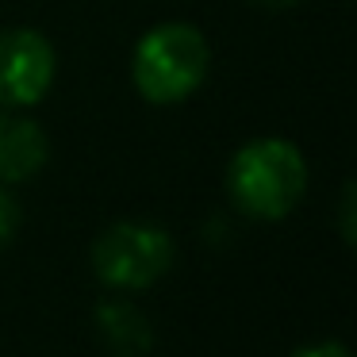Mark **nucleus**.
I'll list each match as a JSON object with an SVG mask.
<instances>
[{
	"instance_id": "obj_1",
	"label": "nucleus",
	"mask_w": 357,
	"mask_h": 357,
	"mask_svg": "<svg viewBox=\"0 0 357 357\" xmlns=\"http://www.w3.org/2000/svg\"><path fill=\"white\" fill-rule=\"evenodd\" d=\"M307 158L296 142L280 135L242 142L227 162V196L246 219L277 223L292 215L307 192Z\"/></svg>"
},
{
	"instance_id": "obj_2",
	"label": "nucleus",
	"mask_w": 357,
	"mask_h": 357,
	"mask_svg": "<svg viewBox=\"0 0 357 357\" xmlns=\"http://www.w3.org/2000/svg\"><path fill=\"white\" fill-rule=\"evenodd\" d=\"M211 47L208 35L185 20H165L150 27L131 50V85L142 100L169 108L181 104L208 81Z\"/></svg>"
},
{
	"instance_id": "obj_3",
	"label": "nucleus",
	"mask_w": 357,
	"mask_h": 357,
	"mask_svg": "<svg viewBox=\"0 0 357 357\" xmlns=\"http://www.w3.org/2000/svg\"><path fill=\"white\" fill-rule=\"evenodd\" d=\"M173 234L158 223L119 219L93 242V273L112 292H146L173 269Z\"/></svg>"
},
{
	"instance_id": "obj_4",
	"label": "nucleus",
	"mask_w": 357,
	"mask_h": 357,
	"mask_svg": "<svg viewBox=\"0 0 357 357\" xmlns=\"http://www.w3.org/2000/svg\"><path fill=\"white\" fill-rule=\"evenodd\" d=\"M54 73L58 54L43 31H35V27L0 31V108H35L50 93Z\"/></svg>"
},
{
	"instance_id": "obj_5",
	"label": "nucleus",
	"mask_w": 357,
	"mask_h": 357,
	"mask_svg": "<svg viewBox=\"0 0 357 357\" xmlns=\"http://www.w3.org/2000/svg\"><path fill=\"white\" fill-rule=\"evenodd\" d=\"M47 158H50L47 131L31 116H24L16 108L0 112V185L31 181L47 165Z\"/></svg>"
},
{
	"instance_id": "obj_6",
	"label": "nucleus",
	"mask_w": 357,
	"mask_h": 357,
	"mask_svg": "<svg viewBox=\"0 0 357 357\" xmlns=\"http://www.w3.org/2000/svg\"><path fill=\"white\" fill-rule=\"evenodd\" d=\"M96 334L119 357H139L154 346V331H150L146 315L127 300H104L96 307Z\"/></svg>"
},
{
	"instance_id": "obj_7",
	"label": "nucleus",
	"mask_w": 357,
	"mask_h": 357,
	"mask_svg": "<svg viewBox=\"0 0 357 357\" xmlns=\"http://www.w3.org/2000/svg\"><path fill=\"white\" fill-rule=\"evenodd\" d=\"M20 219H24V211H20V200H16V196H12L4 185H0V246H8V242L16 238Z\"/></svg>"
},
{
	"instance_id": "obj_8",
	"label": "nucleus",
	"mask_w": 357,
	"mask_h": 357,
	"mask_svg": "<svg viewBox=\"0 0 357 357\" xmlns=\"http://www.w3.org/2000/svg\"><path fill=\"white\" fill-rule=\"evenodd\" d=\"M292 357H354L342 342H334V338H326V342H307V346H300Z\"/></svg>"
},
{
	"instance_id": "obj_9",
	"label": "nucleus",
	"mask_w": 357,
	"mask_h": 357,
	"mask_svg": "<svg viewBox=\"0 0 357 357\" xmlns=\"http://www.w3.org/2000/svg\"><path fill=\"white\" fill-rule=\"evenodd\" d=\"M338 227H342V238H346V242H354V185H346V188H342Z\"/></svg>"
},
{
	"instance_id": "obj_10",
	"label": "nucleus",
	"mask_w": 357,
	"mask_h": 357,
	"mask_svg": "<svg viewBox=\"0 0 357 357\" xmlns=\"http://www.w3.org/2000/svg\"><path fill=\"white\" fill-rule=\"evenodd\" d=\"M250 4H261V8H296L300 0H250Z\"/></svg>"
}]
</instances>
